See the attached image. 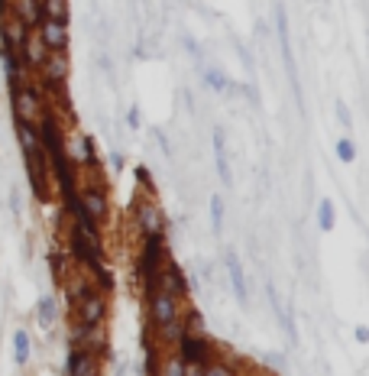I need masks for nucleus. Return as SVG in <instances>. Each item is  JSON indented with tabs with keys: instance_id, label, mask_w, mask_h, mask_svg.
Masks as SVG:
<instances>
[{
	"instance_id": "nucleus-1",
	"label": "nucleus",
	"mask_w": 369,
	"mask_h": 376,
	"mask_svg": "<svg viewBox=\"0 0 369 376\" xmlns=\"http://www.w3.org/2000/svg\"><path fill=\"white\" fill-rule=\"evenodd\" d=\"M78 208H81V215H88L97 227H104L107 221H110V195H107L104 172L81 175V182H78Z\"/></svg>"
},
{
	"instance_id": "nucleus-2",
	"label": "nucleus",
	"mask_w": 369,
	"mask_h": 376,
	"mask_svg": "<svg viewBox=\"0 0 369 376\" xmlns=\"http://www.w3.org/2000/svg\"><path fill=\"white\" fill-rule=\"evenodd\" d=\"M130 221L137 227L139 237H166V211H162V204L156 198H149V195H137L133 204H130Z\"/></svg>"
},
{
	"instance_id": "nucleus-3",
	"label": "nucleus",
	"mask_w": 369,
	"mask_h": 376,
	"mask_svg": "<svg viewBox=\"0 0 369 376\" xmlns=\"http://www.w3.org/2000/svg\"><path fill=\"white\" fill-rule=\"evenodd\" d=\"M143 305H146V328L149 331H159V328H166V324L179 321L181 308H185L179 299H172L169 292H162L159 286L143 292Z\"/></svg>"
},
{
	"instance_id": "nucleus-4",
	"label": "nucleus",
	"mask_w": 369,
	"mask_h": 376,
	"mask_svg": "<svg viewBox=\"0 0 369 376\" xmlns=\"http://www.w3.org/2000/svg\"><path fill=\"white\" fill-rule=\"evenodd\" d=\"M68 318L78 324H88V328H91V324H107L110 321V295L101 292L97 286H91V289L68 308Z\"/></svg>"
},
{
	"instance_id": "nucleus-5",
	"label": "nucleus",
	"mask_w": 369,
	"mask_h": 376,
	"mask_svg": "<svg viewBox=\"0 0 369 376\" xmlns=\"http://www.w3.org/2000/svg\"><path fill=\"white\" fill-rule=\"evenodd\" d=\"M23 159H26V175H30V185H32L36 201H43V204L52 201V172H49V162H46L43 146L26 152Z\"/></svg>"
},
{
	"instance_id": "nucleus-6",
	"label": "nucleus",
	"mask_w": 369,
	"mask_h": 376,
	"mask_svg": "<svg viewBox=\"0 0 369 376\" xmlns=\"http://www.w3.org/2000/svg\"><path fill=\"white\" fill-rule=\"evenodd\" d=\"M156 282H159V289L169 292L172 299H179L181 305H188L191 295H195V292H191V279L185 276V269H181L172 257L162 259V266H159V279H156Z\"/></svg>"
},
{
	"instance_id": "nucleus-7",
	"label": "nucleus",
	"mask_w": 369,
	"mask_h": 376,
	"mask_svg": "<svg viewBox=\"0 0 369 376\" xmlns=\"http://www.w3.org/2000/svg\"><path fill=\"white\" fill-rule=\"evenodd\" d=\"M68 75H72V59L68 52H46L43 65H39V85L43 88H59V85H68Z\"/></svg>"
},
{
	"instance_id": "nucleus-8",
	"label": "nucleus",
	"mask_w": 369,
	"mask_h": 376,
	"mask_svg": "<svg viewBox=\"0 0 369 376\" xmlns=\"http://www.w3.org/2000/svg\"><path fill=\"white\" fill-rule=\"evenodd\" d=\"M175 354H179L185 364L204 366L214 354H217V341H211V337H191V334H181V341L175 344Z\"/></svg>"
},
{
	"instance_id": "nucleus-9",
	"label": "nucleus",
	"mask_w": 369,
	"mask_h": 376,
	"mask_svg": "<svg viewBox=\"0 0 369 376\" xmlns=\"http://www.w3.org/2000/svg\"><path fill=\"white\" fill-rule=\"evenodd\" d=\"M32 32H36V39H39V46L46 52H68V46H72V32H68L65 23L43 20Z\"/></svg>"
},
{
	"instance_id": "nucleus-10",
	"label": "nucleus",
	"mask_w": 369,
	"mask_h": 376,
	"mask_svg": "<svg viewBox=\"0 0 369 376\" xmlns=\"http://www.w3.org/2000/svg\"><path fill=\"white\" fill-rule=\"evenodd\" d=\"M104 360H97L94 354H88L81 347H68L65 357V376H101Z\"/></svg>"
},
{
	"instance_id": "nucleus-11",
	"label": "nucleus",
	"mask_w": 369,
	"mask_h": 376,
	"mask_svg": "<svg viewBox=\"0 0 369 376\" xmlns=\"http://www.w3.org/2000/svg\"><path fill=\"white\" fill-rule=\"evenodd\" d=\"M30 32L32 30H26L10 10H0V46H7V49H17V52H20L23 46H26V39H30Z\"/></svg>"
},
{
	"instance_id": "nucleus-12",
	"label": "nucleus",
	"mask_w": 369,
	"mask_h": 376,
	"mask_svg": "<svg viewBox=\"0 0 369 376\" xmlns=\"http://www.w3.org/2000/svg\"><path fill=\"white\" fill-rule=\"evenodd\" d=\"M211 143H214V169H217V179H221L223 188H233V169H230V156H227V133H223V127H214Z\"/></svg>"
},
{
	"instance_id": "nucleus-13",
	"label": "nucleus",
	"mask_w": 369,
	"mask_h": 376,
	"mask_svg": "<svg viewBox=\"0 0 369 376\" xmlns=\"http://www.w3.org/2000/svg\"><path fill=\"white\" fill-rule=\"evenodd\" d=\"M3 10H10L26 30H36L43 23V0H7Z\"/></svg>"
},
{
	"instance_id": "nucleus-14",
	"label": "nucleus",
	"mask_w": 369,
	"mask_h": 376,
	"mask_svg": "<svg viewBox=\"0 0 369 376\" xmlns=\"http://www.w3.org/2000/svg\"><path fill=\"white\" fill-rule=\"evenodd\" d=\"M223 263H227V276H230L233 295H237V301L246 308V305H250V286H246V273H243L240 257H237L233 250H227V253H223Z\"/></svg>"
},
{
	"instance_id": "nucleus-15",
	"label": "nucleus",
	"mask_w": 369,
	"mask_h": 376,
	"mask_svg": "<svg viewBox=\"0 0 369 376\" xmlns=\"http://www.w3.org/2000/svg\"><path fill=\"white\" fill-rule=\"evenodd\" d=\"M275 30H279V46H282L285 68H288L292 88H295V95H298V72H295V59H292V39H288V17H285L282 7H275Z\"/></svg>"
},
{
	"instance_id": "nucleus-16",
	"label": "nucleus",
	"mask_w": 369,
	"mask_h": 376,
	"mask_svg": "<svg viewBox=\"0 0 369 376\" xmlns=\"http://www.w3.org/2000/svg\"><path fill=\"white\" fill-rule=\"evenodd\" d=\"M240 366H243L240 357H233L230 350L217 347V354L201 366V376H237V373H240Z\"/></svg>"
},
{
	"instance_id": "nucleus-17",
	"label": "nucleus",
	"mask_w": 369,
	"mask_h": 376,
	"mask_svg": "<svg viewBox=\"0 0 369 376\" xmlns=\"http://www.w3.org/2000/svg\"><path fill=\"white\" fill-rule=\"evenodd\" d=\"M181 328H185V334H191V337H211L204 315H201L195 305H185V308H181Z\"/></svg>"
},
{
	"instance_id": "nucleus-18",
	"label": "nucleus",
	"mask_w": 369,
	"mask_h": 376,
	"mask_svg": "<svg viewBox=\"0 0 369 376\" xmlns=\"http://www.w3.org/2000/svg\"><path fill=\"white\" fill-rule=\"evenodd\" d=\"M36 318H39V324H43L46 331L49 328H55V321H59V299L55 295H39V301H36Z\"/></svg>"
},
{
	"instance_id": "nucleus-19",
	"label": "nucleus",
	"mask_w": 369,
	"mask_h": 376,
	"mask_svg": "<svg viewBox=\"0 0 369 376\" xmlns=\"http://www.w3.org/2000/svg\"><path fill=\"white\" fill-rule=\"evenodd\" d=\"M201 78H204V88L214 91V95H227L230 91V78L223 75L217 65H201Z\"/></svg>"
},
{
	"instance_id": "nucleus-20",
	"label": "nucleus",
	"mask_w": 369,
	"mask_h": 376,
	"mask_svg": "<svg viewBox=\"0 0 369 376\" xmlns=\"http://www.w3.org/2000/svg\"><path fill=\"white\" fill-rule=\"evenodd\" d=\"M32 357V337L26 328H17L13 331V364L17 366H26Z\"/></svg>"
},
{
	"instance_id": "nucleus-21",
	"label": "nucleus",
	"mask_w": 369,
	"mask_h": 376,
	"mask_svg": "<svg viewBox=\"0 0 369 376\" xmlns=\"http://www.w3.org/2000/svg\"><path fill=\"white\" fill-rule=\"evenodd\" d=\"M43 20L52 23H72V3L68 0H43Z\"/></svg>"
},
{
	"instance_id": "nucleus-22",
	"label": "nucleus",
	"mask_w": 369,
	"mask_h": 376,
	"mask_svg": "<svg viewBox=\"0 0 369 376\" xmlns=\"http://www.w3.org/2000/svg\"><path fill=\"white\" fill-rule=\"evenodd\" d=\"M156 376H185V360L175 350H162L156 364Z\"/></svg>"
},
{
	"instance_id": "nucleus-23",
	"label": "nucleus",
	"mask_w": 369,
	"mask_h": 376,
	"mask_svg": "<svg viewBox=\"0 0 369 376\" xmlns=\"http://www.w3.org/2000/svg\"><path fill=\"white\" fill-rule=\"evenodd\" d=\"M334 227H337V204L330 201V198H321L317 201V230L330 234Z\"/></svg>"
},
{
	"instance_id": "nucleus-24",
	"label": "nucleus",
	"mask_w": 369,
	"mask_h": 376,
	"mask_svg": "<svg viewBox=\"0 0 369 376\" xmlns=\"http://www.w3.org/2000/svg\"><path fill=\"white\" fill-rule=\"evenodd\" d=\"M13 130H17V140H20V150L23 156L32 150H39V130L32 123H23V120H13Z\"/></svg>"
},
{
	"instance_id": "nucleus-25",
	"label": "nucleus",
	"mask_w": 369,
	"mask_h": 376,
	"mask_svg": "<svg viewBox=\"0 0 369 376\" xmlns=\"http://www.w3.org/2000/svg\"><path fill=\"white\" fill-rule=\"evenodd\" d=\"M208 211H211V227H214V237H223V195L214 192L208 198Z\"/></svg>"
},
{
	"instance_id": "nucleus-26",
	"label": "nucleus",
	"mask_w": 369,
	"mask_h": 376,
	"mask_svg": "<svg viewBox=\"0 0 369 376\" xmlns=\"http://www.w3.org/2000/svg\"><path fill=\"white\" fill-rule=\"evenodd\" d=\"M334 152H337V159L343 162V166H353V162H357V143L350 140V137H340Z\"/></svg>"
},
{
	"instance_id": "nucleus-27",
	"label": "nucleus",
	"mask_w": 369,
	"mask_h": 376,
	"mask_svg": "<svg viewBox=\"0 0 369 376\" xmlns=\"http://www.w3.org/2000/svg\"><path fill=\"white\" fill-rule=\"evenodd\" d=\"M133 175H137V182H139V195L156 198V182H152V172H149L146 166H137V169H133Z\"/></svg>"
},
{
	"instance_id": "nucleus-28",
	"label": "nucleus",
	"mask_w": 369,
	"mask_h": 376,
	"mask_svg": "<svg viewBox=\"0 0 369 376\" xmlns=\"http://www.w3.org/2000/svg\"><path fill=\"white\" fill-rule=\"evenodd\" d=\"M334 110H337L340 127L347 130V137H350V130H353V117H350V108H347V104H343V101H337V108H334Z\"/></svg>"
},
{
	"instance_id": "nucleus-29",
	"label": "nucleus",
	"mask_w": 369,
	"mask_h": 376,
	"mask_svg": "<svg viewBox=\"0 0 369 376\" xmlns=\"http://www.w3.org/2000/svg\"><path fill=\"white\" fill-rule=\"evenodd\" d=\"M127 127H130V130H139V127H143V114H139V104H133V108L127 110Z\"/></svg>"
},
{
	"instance_id": "nucleus-30",
	"label": "nucleus",
	"mask_w": 369,
	"mask_h": 376,
	"mask_svg": "<svg viewBox=\"0 0 369 376\" xmlns=\"http://www.w3.org/2000/svg\"><path fill=\"white\" fill-rule=\"evenodd\" d=\"M263 364L266 366H275L272 373H279V370H285V357L282 354H263Z\"/></svg>"
},
{
	"instance_id": "nucleus-31",
	"label": "nucleus",
	"mask_w": 369,
	"mask_h": 376,
	"mask_svg": "<svg viewBox=\"0 0 369 376\" xmlns=\"http://www.w3.org/2000/svg\"><path fill=\"white\" fill-rule=\"evenodd\" d=\"M152 137H156V143H159V150L166 152V156H172V146H169V137L162 133V130H152Z\"/></svg>"
},
{
	"instance_id": "nucleus-32",
	"label": "nucleus",
	"mask_w": 369,
	"mask_h": 376,
	"mask_svg": "<svg viewBox=\"0 0 369 376\" xmlns=\"http://www.w3.org/2000/svg\"><path fill=\"white\" fill-rule=\"evenodd\" d=\"M353 337H357V344H366V341H369V328H366V324H357Z\"/></svg>"
},
{
	"instance_id": "nucleus-33",
	"label": "nucleus",
	"mask_w": 369,
	"mask_h": 376,
	"mask_svg": "<svg viewBox=\"0 0 369 376\" xmlns=\"http://www.w3.org/2000/svg\"><path fill=\"white\" fill-rule=\"evenodd\" d=\"M110 169H114V172L123 169V156H120V152H110Z\"/></svg>"
},
{
	"instance_id": "nucleus-34",
	"label": "nucleus",
	"mask_w": 369,
	"mask_h": 376,
	"mask_svg": "<svg viewBox=\"0 0 369 376\" xmlns=\"http://www.w3.org/2000/svg\"><path fill=\"white\" fill-rule=\"evenodd\" d=\"M237 376H256V373H246V370H240V373H237ZM266 376H272V373H266Z\"/></svg>"
}]
</instances>
